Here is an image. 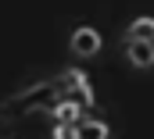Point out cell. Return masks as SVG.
<instances>
[{
  "label": "cell",
  "instance_id": "cell-1",
  "mask_svg": "<svg viewBox=\"0 0 154 139\" xmlns=\"http://www.w3.org/2000/svg\"><path fill=\"white\" fill-rule=\"evenodd\" d=\"M61 107H82V111L93 107V89H90L86 75L75 68L4 96L0 100V121H22L29 114H57Z\"/></svg>",
  "mask_w": 154,
  "mask_h": 139
},
{
  "label": "cell",
  "instance_id": "cell-2",
  "mask_svg": "<svg viewBox=\"0 0 154 139\" xmlns=\"http://www.w3.org/2000/svg\"><path fill=\"white\" fill-rule=\"evenodd\" d=\"M72 50H75L79 57H93V54L100 50L97 29H75V32H72Z\"/></svg>",
  "mask_w": 154,
  "mask_h": 139
},
{
  "label": "cell",
  "instance_id": "cell-3",
  "mask_svg": "<svg viewBox=\"0 0 154 139\" xmlns=\"http://www.w3.org/2000/svg\"><path fill=\"white\" fill-rule=\"evenodd\" d=\"M125 43H154V18H136L125 32Z\"/></svg>",
  "mask_w": 154,
  "mask_h": 139
},
{
  "label": "cell",
  "instance_id": "cell-4",
  "mask_svg": "<svg viewBox=\"0 0 154 139\" xmlns=\"http://www.w3.org/2000/svg\"><path fill=\"white\" fill-rule=\"evenodd\" d=\"M129 46V61L136 68H151L154 64V43H125Z\"/></svg>",
  "mask_w": 154,
  "mask_h": 139
},
{
  "label": "cell",
  "instance_id": "cell-5",
  "mask_svg": "<svg viewBox=\"0 0 154 139\" xmlns=\"http://www.w3.org/2000/svg\"><path fill=\"white\" fill-rule=\"evenodd\" d=\"M75 139H108V125L97 118H82L75 129Z\"/></svg>",
  "mask_w": 154,
  "mask_h": 139
},
{
  "label": "cell",
  "instance_id": "cell-6",
  "mask_svg": "<svg viewBox=\"0 0 154 139\" xmlns=\"http://www.w3.org/2000/svg\"><path fill=\"white\" fill-rule=\"evenodd\" d=\"M75 129H79V125H61V121H57V129H54V139H75Z\"/></svg>",
  "mask_w": 154,
  "mask_h": 139
}]
</instances>
